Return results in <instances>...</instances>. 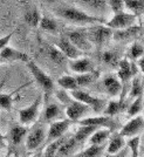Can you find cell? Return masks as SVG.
<instances>
[{
	"label": "cell",
	"instance_id": "50",
	"mask_svg": "<svg viewBox=\"0 0 144 157\" xmlns=\"http://www.w3.org/2000/svg\"><path fill=\"white\" fill-rule=\"evenodd\" d=\"M72 157H73V156H72Z\"/></svg>",
	"mask_w": 144,
	"mask_h": 157
},
{
	"label": "cell",
	"instance_id": "47",
	"mask_svg": "<svg viewBox=\"0 0 144 157\" xmlns=\"http://www.w3.org/2000/svg\"><path fill=\"white\" fill-rule=\"evenodd\" d=\"M44 1H46V2H48V4H53V2H55L56 0H44Z\"/></svg>",
	"mask_w": 144,
	"mask_h": 157
},
{
	"label": "cell",
	"instance_id": "25",
	"mask_svg": "<svg viewBox=\"0 0 144 157\" xmlns=\"http://www.w3.org/2000/svg\"><path fill=\"white\" fill-rule=\"evenodd\" d=\"M127 108V102L125 101H110L108 102L104 108V115L114 117L115 115L119 114Z\"/></svg>",
	"mask_w": 144,
	"mask_h": 157
},
{
	"label": "cell",
	"instance_id": "6",
	"mask_svg": "<svg viewBox=\"0 0 144 157\" xmlns=\"http://www.w3.org/2000/svg\"><path fill=\"white\" fill-rule=\"evenodd\" d=\"M47 129L44 125H35L32 130L27 132L25 138V145L28 151L38 150L46 142Z\"/></svg>",
	"mask_w": 144,
	"mask_h": 157
},
{
	"label": "cell",
	"instance_id": "22",
	"mask_svg": "<svg viewBox=\"0 0 144 157\" xmlns=\"http://www.w3.org/2000/svg\"><path fill=\"white\" fill-rule=\"evenodd\" d=\"M27 132H28V129H27L26 125H22V124L13 125L11 128V130H9L8 138H9L11 143L13 144V145H19L26 138Z\"/></svg>",
	"mask_w": 144,
	"mask_h": 157
},
{
	"label": "cell",
	"instance_id": "18",
	"mask_svg": "<svg viewBox=\"0 0 144 157\" xmlns=\"http://www.w3.org/2000/svg\"><path fill=\"white\" fill-rule=\"evenodd\" d=\"M141 32H142V26L136 24L124 29H118V31L112 32V38L116 41H128V40L136 38L138 34H141Z\"/></svg>",
	"mask_w": 144,
	"mask_h": 157
},
{
	"label": "cell",
	"instance_id": "28",
	"mask_svg": "<svg viewBox=\"0 0 144 157\" xmlns=\"http://www.w3.org/2000/svg\"><path fill=\"white\" fill-rule=\"evenodd\" d=\"M27 85H29V83H27ZM26 86H21L18 89H15V90H13V92L9 93V94H0V109L7 110V111L11 110V108H12V105H13L14 95L19 92V90H21L22 88H25Z\"/></svg>",
	"mask_w": 144,
	"mask_h": 157
},
{
	"label": "cell",
	"instance_id": "11",
	"mask_svg": "<svg viewBox=\"0 0 144 157\" xmlns=\"http://www.w3.org/2000/svg\"><path fill=\"white\" fill-rule=\"evenodd\" d=\"M80 125H92L95 128H105L110 131H114L118 128V122L110 116H88L78 121Z\"/></svg>",
	"mask_w": 144,
	"mask_h": 157
},
{
	"label": "cell",
	"instance_id": "40",
	"mask_svg": "<svg viewBox=\"0 0 144 157\" xmlns=\"http://www.w3.org/2000/svg\"><path fill=\"white\" fill-rule=\"evenodd\" d=\"M85 6L92 7V8H96V10H101L107 6V1L105 0H81Z\"/></svg>",
	"mask_w": 144,
	"mask_h": 157
},
{
	"label": "cell",
	"instance_id": "48",
	"mask_svg": "<svg viewBox=\"0 0 144 157\" xmlns=\"http://www.w3.org/2000/svg\"><path fill=\"white\" fill-rule=\"evenodd\" d=\"M0 63H4V62H2V60H1V58H0Z\"/></svg>",
	"mask_w": 144,
	"mask_h": 157
},
{
	"label": "cell",
	"instance_id": "41",
	"mask_svg": "<svg viewBox=\"0 0 144 157\" xmlns=\"http://www.w3.org/2000/svg\"><path fill=\"white\" fill-rule=\"evenodd\" d=\"M107 1V5L112 7V12L116 13V12H121V11H124V5H123V0H105Z\"/></svg>",
	"mask_w": 144,
	"mask_h": 157
},
{
	"label": "cell",
	"instance_id": "26",
	"mask_svg": "<svg viewBox=\"0 0 144 157\" xmlns=\"http://www.w3.org/2000/svg\"><path fill=\"white\" fill-rule=\"evenodd\" d=\"M124 8H128L136 18H141L144 10V0H123Z\"/></svg>",
	"mask_w": 144,
	"mask_h": 157
},
{
	"label": "cell",
	"instance_id": "30",
	"mask_svg": "<svg viewBox=\"0 0 144 157\" xmlns=\"http://www.w3.org/2000/svg\"><path fill=\"white\" fill-rule=\"evenodd\" d=\"M100 73L93 71L90 73H83V74H78L75 76V80L78 82L79 87H85V86L90 85L92 82H94L96 78H98Z\"/></svg>",
	"mask_w": 144,
	"mask_h": 157
},
{
	"label": "cell",
	"instance_id": "44",
	"mask_svg": "<svg viewBox=\"0 0 144 157\" xmlns=\"http://www.w3.org/2000/svg\"><path fill=\"white\" fill-rule=\"evenodd\" d=\"M135 63H136V66H137L138 72L143 73L144 72V60H143V56H142V58H139L138 60H136V61H135Z\"/></svg>",
	"mask_w": 144,
	"mask_h": 157
},
{
	"label": "cell",
	"instance_id": "37",
	"mask_svg": "<svg viewBox=\"0 0 144 157\" xmlns=\"http://www.w3.org/2000/svg\"><path fill=\"white\" fill-rule=\"evenodd\" d=\"M143 53H144V48L141 44L138 42H135L132 46L129 48V59L132 60V61H136L139 58L143 56Z\"/></svg>",
	"mask_w": 144,
	"mask_h": 157
},
{
	"label": "cell",
	"instance_id": "8",
	"mask_svg": "<svg viewBox=\"0 0 144 157\" xmlns=\"http://www.w3.org/2000/svg\"><path fill=\"white\" fill-rule=\"evenodd\" d=\"M72 124V121L68 118H61L58 121H53L49 123V127L47 129L46 135V142L45 143H51L53 141L58 140V138L65 136L66 132L68 131L69 127Z\"/></svg>",
	"mask_w": 144,
	"mask_h": 157
},
{
	"label": "cell",
	"instance_id": "19",
	"mask_svg": "<svg viewBox=\"0 0 144 157\" xmlns=\"http://www.w3.org/2000/svg\"><path fill=\"white\" fill-rule=\"evenodd\" d=\"M103 86H104L107 93L110 95V96H117L121 95L122 89H123V86L119 82L116 76L114 75H109V76H105L103 80Z\"/></svg>",
	"mask_w": 144,
	"mask_h": 157
},
{
	"label": "cell",
	"instance_id": "29",
	"mask_svg": "<svg viewBox=\"0 0 144 157\" xmlns=\"http://www.w3.org/2000/svg\"><path fill=\"white\" fill-rule=\"evenodd\" d=\"M96 129H98V128H95V127H92V125H80L79 129L76 130V132H75L73 136L75 137V140H76L80 144H82V143H85V141L88 140V137H89Z\"/></svg>",
	"mask_w": 144,
	"mask_h": 157
},
{
	"label": "cell",
	"instance_id": "43",
	"mask_svg": "<svg viewBox=\"0 0 144 157\" xmlns=\"http://www.w3.org/2000/svg\"><path fill=\"white\" fill-rule=\"evenodd\" d=\"M127 155H128V149L124 148V149H122V150L116 152V154H112V155L107 154L105 157H127Z\"/></svg>",
	"mask_w": 144,
	"mask_h": 157
},
{
	"label": "cell",
	"instance_id": "21",
	"mask_svg": "<svg viewBox=\"0 0 144 157\" xmlns=\"http://www.w3.org/2000/svg\"><path fill=\"white\" fill-rule=\"evenodd\" d=\"M112 131L105 128H98L93 132L92 135L88 137L87 142L88 145H100V144H104L108 138L110 137Z\"/></svg>",
	"mask_w": 144,
	"mask_h": 157
},
{
	"label": "cell",
	"instance_id": "10",
	"mask_svg": "<svg viewBox=\"0 0 144 157\" xmlns=\"http://www.w3.org/2000/svg\"><path fill=\"white\" fill-rule=\"evenodd\" d=\"M41 100L42 96L39 95L38 98L33 101L32 105H29L28 107L21 109L19 111V121L22 125H28L34 123L40 114V105H41Z\"/></svg>",
	"mask_w": 144,
	"mask_h": 157
},
{
	"label": "cell",
	"instance_id": "1",
	"mask_svg": "<svg viewBox=\"0 0 144 157\" xmlns=\"http://www.w3.org/2000/svg\"><path fill=\"white\" fill-rule=\"evenodd\" d=\"M56 96L66 105V115H67V118L70 121H80L82 118L87 117V115L92 110L88 105L73 98L66 90L58 92Z\"/></svg>",
	"mask_w": 144,
	"mask_h": 157
},
{
	"label": "cell",
	"instance_id": "5",
	"mask_svg": "<svg viewBox=\"0 0 144 157\" xmlns=\"http://www.w3.org/2000/svg\"><path fill=\"white\" fill-rule=\"evenodd\" d=\"M70 96L73 98H75L76 101L82 102L83 105H88L90 109H93V111H96V113H101V111H104V108L107 105V101L102 100V98H98L93 96L90 94L85 92H82L80 89H75L70 92Z\"/></svg>",
	"mask_w": 144,
	"mask_h": 157
},
{
	"label": "cell",
	"instance_id": "7",
	"mask_svg": "<svg viewBox=\"0 0 144 157\" xmlns=\"http://www.w3.org/2000/svg\"><path fill=\"white\" fill-rule=\"evenodd\" d=\"M137 22V18L131 13L121 11V12H116L114 13V17L109 21H105L104 25L107 27H109L110 29H124L128 27H131L134 25H136Z\"/></svg>",
	"mask_w": 144,
	"mask_h": 157
},
{
	"label": "cell",
	"instance_id": "9",
	"mask_svg": "<svg viewBox=\"0 0 144 157\" xmlns=\"http://www.w3.org/2000/svg\"><path fill=\"white\" fill-rule=\"evenodd\" d=\"M138 68L136 63L134 61H130L129 59L119 60L117 65V78L119 80V82L122 83V86H125L127 82H129L134 76L137 75Z\"/></svg>",
	"mask_w": 144,
	"mask_h": 157
},
{
	"label": "cell",
	"instance_id": "14",
	"mask_svg": "<svg viewBox=\"0 0 144 157\" xmlns=\"http://www.w3.org/2000/svg\"><path fill=\"white\" fill-rule=\"evenodd\" d=\"M81 144L75 140V137L70 135V136H66L63 142L61 143L60 148L56 151L55 157H72L74 152L78 150Z\"/></svg>",
	"mask_w": 144,
	"mask_h": 157
},
{
	"label": "cell",
	"instance_id": "31",
	"mask_svg": "<svg viewBox=\"0 0 144 157\" xmlns=\"http://www.w3.org/2000/svg\"><path fill=\"white\" fill-rule=\"evenodd\" d=\"M58 85L63 89V90H75L79 89L78 82L75 80V76H70V75H63L58 80Z\"/></svg>",
	"mask_w": 144,
	"mask_h": 157
},
{
	"label": "cell",
	"instance_id": "27",
	"mask_svg": "<svg viewBox=\"0 0 144 157\" xmlns=\"http://www.w3.org/2000/svg\"><path fill=\"white\" fill-rule=\"evenodd\" d=\"M44 118L46 122H53V121H58L61 120V108L56 103H49L45 109Z\"/></svg>",
	"mask_w": 144,
	"mask_h": 157
},
{
	"label": "cell",
	"instance_id": "49",
	"mask_svg": "<svg viewBox=\"0 0 144 157\" xmlns=\"http://www.w3.org/2000/svg\"><path fill=\"white\" fill-rule=\"evenodd\" d=\"M4 157H12V156H9V155H7V156H4Z\"/></svg>",
	"mask_w": 144,
	"mask_h": 157
},
{
	"label": "cell",
	"instance_id": "33",
	"mask_svg": "<svg viewBox=\"0 0 144 157\" xmlns=\"http://www.w3.org/2000/svg\"><path fill=\"white\" fill-rule=\"evenodd\" d=\"M131 80H132V82H131L129 98L135 100L136 98L142 96V94H143V83H142V78H139V76H137V75L134 76Z\"/></svg>",
	"mask_w": 144,
	"mask_h": 157
},
{
	"label": "cell",
	"instance_id": "42",
	"mask_svg": "<svg viewBox=\"0 0 144 157\" xmlns=\"http://www.w3.org/2000/svg\"><path fill=\"white\" fill-rule=\"evenodd\" d=\"M13 34H14V32H11V33H8L7 35H5V36L0 38V51L4 49L5 47L8 46V44H9V41H11V39H12Z\"/></svg>",
	"mask_w": 144,
	"mask_h": 157
},
{
	"label": "cell",
	"instance_id": "36",
	"mask_svg": "<svg viewBox=\"0 0 144 157\" xmlns=\"http://www.w3.org/2000/svg\"><path fill=\"white\" fill-rule=\"evenodd\" d=\"M66 138V135L65 136H62V137L58 138V140H55V141H53L51 143L47 144L46 149L44 151V154H42V156L44 157H55L56 155V151L58 149L60 148V145L61 143L63 142V140Z\"/></svg>",
	"mask_w": 144,
	"mask_h": 157
},
{
	"label": "cell",
	"instance_id": "17",
	"mask_svg": "<svg viewBox=\"0 0 144 157\" xmlns=\"http://www.w3.org/2000/svg\"><path fill=\"white\" fill-rule=\"evenodd\" d=\"M69 69L76 74L90 73L94 71V63L88 58H78V59L69 60Z\"/></svg>",
	"mask_w": 144,
	"mask_h": 157
},
{
	"label": "cell",
	"instance_id": "2",
	"mask_svg": "<svg viewBox=\"0 0 144 157\" xmlns=\"http://www.w3.org/2000/svg\"><path fill=\"white\" fill-rule=\"evenodd\" d=\"M55 13L65 20H68L73 24H79V25H96V24H104L105 22L102 18L89 15L81 10L70 6L59 7L55 10Z\"/></svg>",
	"mask_w": 144,
	"mask_h": 157
},
{
	"label": "cell",
	"instance_id": "20",
	"mask_svg": "<svg viewBox=\"0 0 144 157\" xmlns=\"http://www.w3.org/2000/svg\"><path fill=\"white\" fill-rule=\"evenodd\" d=\"M109 142L105 145V150L107 154L112 155V154H116L118 151H121L122 149H124L127 147V141L124 137H122L119 134H114L112 137H109Z\"/></svg>",
	"mask_w": 144,
	"mask_h": 157
},
{
	"label": "cell",
	"instance_id": "3",
	"mask_svg": "<svg viewBox=\"0 0 144 157\" xmlns=\"http://www.w3.org/2000/svg\"><path fill=\"white\" fill-rule=\"evenodd\" d=\"M26 63L27 68L29 69V72L33 75V78H35L38 85L42 88V90L45 93V100H47L48 96L51 95L52 90L54 89V82H53L52 78L47 73L44 72L39 66L36 65L34 61H32V60H28Z\"/></svg>",
	"mask_w": 144,
	"mask_h": 157
},
{
	"label": "cell",
	"instance_id": "38",
	"mask_svg": "<svg viewBox=\"0 0 144 157\" xmlns=\"http://www.w3.org/2000/svg\"><path fill=\"white\" fill-rule=\"evenodd\" d=\"M139 144H141V137L139 136H135L131 137L127 141V145L129 147V149L131 150V155L132 157H139Z\"/></svg>",
	"mask_w": 144,
	"mask_h": 157
},
{
	"label": "cell",
	"instance_id": "34",
	"mask_svg": "<svg viewBox=\"0 0 144 157\" xmlns=\"http://www.w3.org/2000/svg\"><path fill=\"white\" fill-rule=\"evenodd\" d=\"M25 21L26 24H28L31 27H39L40 19H41V15H40L39 11L36 8H31L28 10L26 13H25Z\"/></svg>",
	"mask_w": 144,
	"mask_h": 157
},
{
	"label": "cell",
	"instance_id": "16",
	"mask_svg": "<svg viewBox=\"0 0 144 157\" xmlns=\"http://www.w3.org/2000/svg\"><path fill=\"white\" fill-rule=\"evenodd\" d=\"M56 47L59 48L60 52L62 53L68 60L78 59V58H81V55H82V52L79 51L66 36H63V38H61L59 40Z\"/></svg>",
	"mask_w": 144,
	"mask_h": 157
},
{
	"label": "cell",
	"instance_id": "35",
	"mask_svg": "<svg viewBox=\"0 0 144 157\" xmlns=\"http://www.w3.org/2000/svg\"><path fill=\"white\" fill-rule=\"evenodd\" d=\"M39 27L41 29L46 31V32L54 33L58 31V24H56V21L53 19V18H51V17H47V15L41 17Z\"/></svg>",
	"mask_w": 144,
	"mask_h": 157
},
{
	"label": "cell",
	"instance_id": "32",
	"mask_svg": "<svg viewBox=\"0 0 144 157\" xmlns=\"http://www.w3.org/2000/svg\"><path fill=\"white\" fill-rule=\"evenodd\" d=\"M142 110H143V98L139 96V98H135L129 105L128 109H127V116L129 118L135 117L137 115H141Z\"/></svg>",
	"mask_w": 144,
	"mask_h": 157
},
{
	"label": "cell",
	"instance_id": "12",
	"mask_svg": "<svg viewBox=\"0 0 144 157\" xmlns=\"http://www.w3.org/2000/svg\"><path fill=\"white\" fill-rule=\"evenodd\" d=\"M143 116L142 115H137L135 117H131L127 123H125L121 130H119V135L124 138H131L135 137V136H138L142 130H143Z\"/></svg>",
	"mask_w": 144,
	"mask_h": 157
},
{
	"label": "cell",
	"instance_id": "13",
	"mask_svg": "<svg viewBox=\"0 0 144 157\" xmlns=\"http://www.w3.org/2000/svg\"><path fill=\"white\" fill-rule=\"evenodd\" d=\"M66 38L81 52H89L93 48V44L88 39L85 29L72 31V32L68 33V35Z\"/></svg>",
	"mask_w": 144,
	"mask_h": 157
},
{
	"label": "cell",
	"instance_id": "39",
	"mask_svg": "<svg viewBox=\"0 0 144 157\" xmlns=\"http://www.w3.org/2000/svg\"><path fill=\"white\" fill-rule=\"evenodd\" d=\"M102 61L107 63V65L112 66V67H115V68H117V65H118V58L117 55H116V53L114 52H110V51H107L102 54Z\"/></svg>",
	"mask_w": 144,
	"mask_h": 157
},
{
	"label": "cell",
	"instance_id": "4",
	"mask_svg": "<svg viewBox=\"0 0 144 157\" xmlns=\"http://www.w3.org/2000/svg\"><path fill=\"white\" fill-rule=\"evenodd\" d=\"M85 33L89 41L97 46H104L112 38V29L107 27L104 24L90 25V27L85 29Z\"/></svg>",
	"mask_w": 144,
	"mask_h": 157
},
{
	"label": "cell",
	"instance_id": "23",
	"mask_svg": "<svg viewBox=\"0 0 144 157\" xmlns=\"http://www.w3.org/2000/svg\"><path fill=\"white\" fill-rule=\"evenodd\" d=\"M45 52L48 55V58L52 60L55 65L62 66L67 63L68 59L66 58L62 53L60 52V49L56 46H51V45H46L45 46Z\"/></svg>",
	"mask_w": 144,
	"mask_h": 157
},
{
	"label": "cell",
	"instance_id": "45",
	"mask_svg": "<svg viewBox=\"0 0 144 157\" xmlns=\"http://www.w3.org/2000/svg\"><path fill=\"white\" fill-rule=\"evenodd\" d=\"M5 143H6V141H5V136L1 134V131H0V151L1 149L5 147Z\"/></svg>",
	"mask_w": 144,
	"mask_h": 157
},
{
	"label": "cell",
	"instance_id": "24",
	"mask_svg": "<svg viewBox=\"0 0 144 157\" xmlns=\"http://www.w3.org/2000/svg\"><path fill=\"white\" fill-rule=\"evenodd\" d=\"M105 145L107 143L100 144V145H88V148L83 149L82 151H79L73 157H101L105 150Z\"/></svg>",
	"mask_w": 144,
	"mask_h": 157
},
{
	"label": "cell",
	"instance_id": "46",
	"mask_svg": "<svg viewBox=\"0 0 144 157\" xmlns=\"http://www.w3.org/2000/svg\"><path fill=\"white\" fill-rule=\"evenodd\" d=\"M31 157H44V156H42L41 152H38V154H35V155H33V156H31Z\"/></svg>",
	"mask_w": 144,
	"mask_h": 157
},
{
	"label": "cell",
	"instance_id": "15",
	"mask_svg": "<svg viewBox=\"0 0 144 157\" xmlns=\"http://www.w3.org/2000/svg\"><path fill=\"white\" fill-rule=\"evenodd\" d=\"M0 58L2 62H13V61H21V62H27L29 58L26 53L20 52L12 47H5L4 49L0 51Z\"/></svg>",
	"mask_w": 144,
	"mask_h": 157
}]
</instances>
